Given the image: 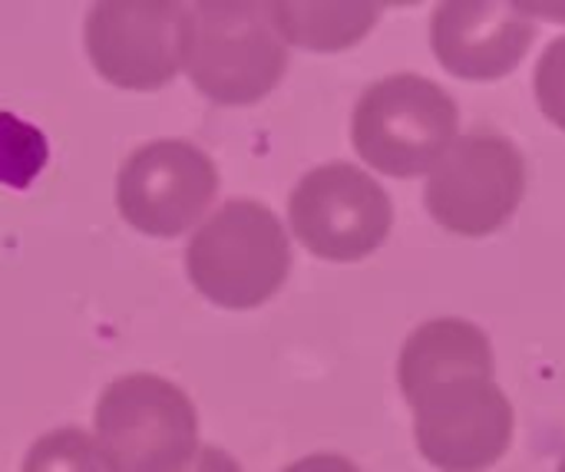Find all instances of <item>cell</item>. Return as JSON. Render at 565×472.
Wrapping results in <instances>:
<instances>
[{
	"label": "cell",
	"instance_id": "6da1fadb",
	"mask_svg": "<svg viewBox=\"0 0 565 472\" xmlns=\"http://www.w3.org/2000/svg\"><path fill=\"white\" fill-rule=\"evenodd\" d=\"M490 337L460 318L420 324L397 364V380L414 407L420 457L444 472H483L513 443L516 414L493 380Z\"/></svg>",
	"mask_w": 565,
	"mask_h": 472
},
{
	"label": "cell",
	"instance_id": "7a4b0ae2",
	"mask_svg": "<svg viewBox=\"0 0 565 472\" xmlns=\"http://www.w3.org/2000/svg\"><path fill=\"white\" fill-rule=\"evenodd\" d=\"M182 66L218 106L265 99L288 66V46L255 0H202L185 10Z\"/></svg>",
	"mask_w": 565,
	"mask_h": 472
},
{
	"label": "cell",
	"instance_id": "3957f363",
	"mask_svg": "<svg viewBox=\"0 0 565 472\" xmlns=\"http://www.w3.org/2000/svg\"><path fill=\"white\" fill-rule=\"evenodd\" d=\"M189 281L228 311H248L278 294L291 271V248L271 208L252 199L225 202L185 248Z\"/></svg>",
	"mask_w": 565,
	"mask_h": 472
},
{
	"label": "cell",
	"instance_id": "277c9868",
	"mask_svg": "<svg viewBox=\"0 0 565 472\" xmlns=\"http://www.w3.org/2000/svg\"><path fill=\"white\" fill-rule=\"evenodd\" d=\"M454 96L417 73H394L371 83L351 116L358 155L394 179L430 172L457 139Z\"/></svg>",
	"mask_w": 565,
	"mask_h": 472
},
{
	"label": "cell",
	"instance_id": "5b68a950",
	"mask_svg": "<svg viewBox=\"0 0 565 472\" xmlns=\"http://www.w3.org/2000/svg\"><path fill=\"white\" fill-rule=\"evenodd\" d=\"M96 443L113 472H185L199 453V417L172 380L126 374L99 394Z\"/></svg>",
	"mask_w": 565,
	"mask_h": 472
},
{
	"label": "cell",
	"instance_id": "8992f818",
	"mask_svg": "<svg viewBox=\"0 0 565 472\" xmlns=\"http://www.w3.org/2000/svg\"><path fill=\"white\" fill-rule=\"evenodd\" d=\"M523 192V152L507 136L477 129L454 139V146L430 169L424 202L430 218L447 232L483 238L513 218Z\"/></svg>",
	"mask_w": 565,
	"mask_h": 472
},
{
	"label": "cell",
	"instance_id": "52a82bcc",
	"mask_svg": "<svg viewBox=\"0 0 565 472\" xmlns=\"http://www.w3.org/2000/svg\"><path fill=\"white\" fill-rule=\"evenodd\" d=\"M295 238L324 261H361L394 225V205L377 179L351 162L311 169L288 199Z\"/></svg>",
	"mask_w": 565,
	"mask_h": 472
},
{
	"label": "cell",
	"instance_id": "ba28073f",
	"mask_svg": "<svg viewBox=\"0 0 565 472\" xmlns=\"http://www.w3.org/2000/svg\"><path fill=\"white\" fill-rule=\"evenodd\" d=\"M218 192L215 162L185 139H156L126 155L116 175V208L132 232L175 238L189 232Z\"/></svg>",
	"mask_w": 565,
	"mask_h": 472
},
{
	"label": "cell",
	"instance_id": "9c48e42d",
	"mask_svg": "<svg viewBox=\"0 0 565 472\" xmlns=\"http://www.w3.org/2000/svg\"><path fill=\"white\" fill-rule=\"evenodd\" d=\"M185 10L175 0H103L86 17V53L122 89H159L182 69Z\"/></svg>",
	"mask_w": 565,
	"mask_h": 472
},
{
	"label": "cell",
	"instance_id": "30bf717a",
	"mask_svg": "<svg viewBox=\"0 0 565 472\" xmlns=\"http://www.w3.org/2000/svg\"><path fill=\"white\" fill-rule=\"evenodd\" d=\"M536 23L523 3L450 0L430 17L434 56L460 79H500L533 46Z\"/></svg>",
	"mask_w": 565,
	"mask_h": 472
},
{
	"label": "cell",
	"instance_id": "8fae6325",
	"mask_svg": "<svg viewBox=\"0 0 565 472\" xmlns=\"http://www.w3.org/2000/svg\"><path fill=\"white\" fill-rule=\"evenodd\" d=\"M377 13V3H268V17L281 40L308 50L351 46L374 26Z\"/></svg>",
	"mask_w": 565,
	"mask_h": 472
},
{
	"label": "cell",
	"instance_id": "7c38bea8",
	"mask_svg": "<svg viewBox=\"0 0 565 472\" xmlns=\"http://www.w3.org/2000/svg\"><path fill=\"white\" fill-rule=\"evenodd\" d=\"M20 472H113L99 443L76 430V427H63V430H53V433H43L26 460H23V470Z\"/></svg>",
	"mask_w": 565,
	"mask_h": 472
},
{
	"label": "cell",
	"instance_id": "4fadbf2b",
	"mask_svg": "<svg viewBox=\"0 0 565 472\" xmlns=\"http://www.w3.org/2000/svg\"><path fill=\"white\" fill-rule=\"evenodd\" d=\"M46 136L13 112H0V185L26 189L46 165Z\"/></svg>",
	"mask_w": 565,
	"mask_h": 472
},
{
	"label": "cell",
	"instance_id": "5bb4252c",
	"mask_svg": "<svg viewBox=\"0 0 565 472\" xmlns=\"http://www.w3.org/2000/svg\"><path fill=\"white\" fill-rule=\"evenodd\" d=\"M533 89H536V103L543 116L565 132V36L553 40L546 53L540 56Z\"/></svg>",
	"mask_w": 565,
	"mask_h": 472
},
{
	"label": "cell",
	"instance_id": "9a60e30c",
	"mask_svg": "<svg viewBox=\"0 0 565 472\" xmlns=\"http://www.w3.org/2000/svg\"><path fill=\"white\" fill-rule=\"evenodd\" d=\"M281 472H361L351 460L338 457V453H315V457H305L291 466H285Z\"/></svg>",
	"mask_w": 565,
	"mask_h": 472
},
{
	"label": "cell",
	"instance_id": "2e32d148",
	"mask_svg": "<svg viewBox=\"0 0 565 472\" xmlns=\"http://www.w3.org/2000/svg\"><path fill=\"white\" fill-rule=\"evenodd\" d=\"M185 472H242V466L218 447H199L195 460L189 463Z\"/></svg>",
	"mask_w": 565,
	"mask_h": 472
},
{
	"label": "cell",
	"instance_id": "e0dca14e",
	"mask_svg": "<svg viewBox=\"0 0 565 472\" xmlns=\"http://www.w3.org/2000/svg\"><path fill=\"white\" fill-rule=\"evenodd\" d=\"M556 472H565V457H563V463H559V470H556Z\"/></svg>",
	"mask_w": 565,
	"mask_h": 472
}]
</instances>
